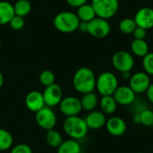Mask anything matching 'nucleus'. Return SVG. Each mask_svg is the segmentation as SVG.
<instances>
[{
	"label": "nucleus",
	"mask_w": 153,
	"mask_h": 153,
	"mask_svg": "<svg viewBox=\"0 0 153 153\" xmlns=\"http://www.w3.org/2000/svg\"><path fill=\"white\" fill-rule=\"evenodd\" d=\"M79 23L80 20L76 13L70 11L58 13L53 20L54 27L63 33H71L77 30Z\"/></svg>",
	"instance_id": "7ed1b4c3"
},
{
	"label": "nucleus",
	"mask_w": 153,
	"mask_h": 153,
	"mask_svg": "<svg viewBox=\"0 0 153 153\" xmlns=\"http://www.w3.org/2000/svg\"><path fill=\"white\" fill-rule=\"evenodd\" d=\"M9 25H10V27L13 30H20L25 25L24 18L23 17H21V16H18V15H14L12 18V20L10 21Z\"/></svg>",
	"instance_id": "c756f323"
},
{
	"label": "nucleus",
	"mask_w": 153,
	"mask_h": 153,
	"mask_svg": "<svg viewBox=\"0 0 153 153\" xmlns=\"http://www.w3.org/2000/svg\"><path fill=\"white\" fill-rule=\"evenodd\" d=\"M82 147L78 141L68 139L63 141L61 145L57 148V153H81Z\"/></svg>",
	"instance_id": "412c9836"
},
{
	"label": "nucleus",
	"mask_w": 153,
	"mask_h": 153,
	"mask_svg": "<svg viewBox=\"0 0 153 153\" xmlns=\"http://www.w3.org/2000/svg\"><path fill=\"white\" fill-rule=\"evenodd\" d=\"M121 74V77L123 80H130L132 74H131V72H123V73H120Z\"/></svg>",
	"instance_id": "c9c22d12"
},
{
	"label": "nucleus",
	"mask_w": 153,
	"mask_h": 153,
	"mask_svg": "<svg viewBox=\"0 0 153 153\" xmlns=\"http://www.w3.org/2000/svg\"><path fill=\"white\" fill-rule=\"evenodd\" d=\"M39 82L45 87H48V86H50V85L56 83L55 82L56 76H55L54 73L50 70L42 71L39 74Z\"/></svg>",
	"instance_id": "bb28decb"
},
{
	"label": "nucleus",
	"mask_w": 153,
	"mask_h": 153,
	"mask_svg": "<svg viewBox=\"0 0 153 153\" xmlns=\"http://www.w3.org/2000/svg\"><path fill=\"white\" fill-rule=\"evenodd\" d=\"M132 34L134 35L135 39H144L146 37V30L137 26Z\"/></svg>",
	"instance_id": "2f4dec72"
},
{
	"label": "nucleus",
	"mask_w": 153,
	"mask_h": 153,
	"mask_svg": "<svg viewBox=\"0 0 153 153\" xmlns=\"http://www.w3.org/2000/svg\"><path fill=\"white\" fill-rule=\"evenodd\" d=\"M42 94H43L45 105L49 108H54L58 106L64 98L62 88L56 83L46 87Z\"/></svg>",
	"instance_id": "9b49d317"
},
{
	"label": "nucleus",
	"mask_w": 153,
	"mask_h": 153,
	"mask_svg": "<svg viewBox=\"0 0 153 153\" xmlns=\"http://www.w3.org/2000/svg\"><path fill=\"white\" fill-rule=\"evenodd\" d=\"M14 15L13 4L7 1H0V25L9 24Z\"/></svg>",
	"instance_id": "f3484780"
},
{
	"label": "nucleus",
	"mask_w": 153,
	"mask_h": 153,
	"mask_svg": "<svg viewBox=\"0 0 153 153\" xmlns=\"http://www.w3.org/2000/svg\"><path fill=\"white\" fill-rule=\"evenodd\" d=\"M67 4L73 7H75V8H78L85 4H87L88 0H66Z\"/></svg>",
	"instance_id": "473e14b6"
},
{
	"label": "nucleus",
	"mask_w": 153,
	"mask_h": 153,
	"mask_svg": "<svg viewBox=\"0 0 153 153\" xmlns=\"http://www.w3.org/2000/svg\"><path fill=\"white\" fill-rule=\"evenodd\" d=\"M132 53L140 57L145 56L149 53V45L145 39H134L131 43Z\"/></svg>",
	"instance_id": "4be33fe9"
},
{
	"label": "nucleus",
	"mask_w": 153,
	"mask_h": 153,
	"mask_svg": "<svg viewBox=\"0 0 153 153\" xmlns=\"http://www.w3.org/2000/svg\"><path fill=\"white\" fill-rule=\"evenodd\" d=\"M10 153H32V150L26 143H19L11 148Z\"/></svg>",
	"instance_id": "7c9ffc66"
},
{
	"label": "nucleus",
	"mask_w": 153,
	"mask_h": 153,
	"mask_svg": "<svg viewBox=\"0 0 153 153\" xmlns=\"http://www.w3.org/2000/svg\"><path fill=\"white\" fill-rule=\"evenodd\" d=\"M146 96H147V100H149V102H151L153 104V82L150 84L149 88L146 91Z\"/></svg>",
	"instance_id": "72a5a7b5"
},
{
	"label": "nucleus",
	"mask_w": 153,
	"mask_h": 153,
	"mask_svg": "<svg viewBox=\"0 0 153 153\" xmlns=\"http://www.w3.org/2000/svg\"><path fill=\"white\" fill-rule=\"evenodd\" d=\"M118 86V79L111 72H103L97 77L96 90L101 97L112 96Z\"/></svg>",
	"instance_id": "20e7f679"
},
{
	"label": "nucleus",
	"mask_w": 153,
	"mask_h": 153,
	"mask_svg": "<svg viewBox=\"0 0 153 153\" xmlns=\"http://www.w3.org/2000/svg\"><path fill=\"white\" fill-rule=\"evenodd\" d=\"M46 141L49 147L57 149L63 143V138H62L61 134L58 131L55 129H51L49 131H47Z\"/></svg>",
	"instance_id": "393cba45"
},
{
	"label": "nucleus",
	"mask_w": 153,
	"mask_h": 153,
	"mask_svg": "<svg viewBox=\"0 0 153 153\" xmlns=\"http://www.w3.org/2000/svg\"><path fill=\"white\" fill-rule=\"evenodd\" d=\"M112 96L120 106H131L136 100V94L128 85L118 86Z\"/></svg>",
	"instance_id": "f8f14e48"
},
{
	"label": "nucleus",
	"mask_w": 153,
	"mask_h": 153,
	"mask_svg": "<svg viewBox=\"0 0 153 153\" xmlns=\"http://www.w3.org/2000/svg\"><path fill=\"white\" fill-rule=\"evenodd\" d=\"M35 120L40 128L49 131L55 128L57 122V117L52 108L45 106L43 108L35 113Z\"/></svg>",
	"instance_id": "423d86ee"
},
{
	"label": "nucleus",
	"mask_w": 153,
	"mask_h": 153,
	"mask_svg": "<svg viewBox=\"0 0 153 153\" xmlns=\"http://www.w3.org/2000/svg\"><path fill=\"white\" fill-rule=\"evenodd\" d=\"M79 31L81 32H88V22H81L80 21V23H79V26H78V30Z\"/></svg>",
	"instance_id": "f704fd0d"
},
{
	"label": "nucleus",
	"mask_w": 153,
	"mask_h": 153,
	"mask_svg": "<svg viewBox=\"0 0 153 153\" xmlns=\"http://www.w3.org/2000/svg\"><path fill=\"white\" fill-rule=\"evenodd\" d=\"M97 77L94 72L86 66L77 69L73 76V85L81 94L93 92L96 90Z\"/></svg>",
	"instance_id": "f257e3e1"
},
{
	"label": "nucleus",
	"mask_w": 153,
	"mask_h": 153,
	"mask_svg": "<svg viewBox=\"0 0 153 153\" xmlns=\"http://www.w3.org/2000/svg\"><path fill=\"white\" fill-rule=\"evenodd\" d=\"M105 127L110 135L115 137H119L126 134L127 129V125L122 117H111L110 118L107 119Z\"/></svg>",
	"instance_id": "ddd939ff"
},
{
	"label": "nucleus",
	"mask_w": 153,
	"mask_h": 153,
	"mask_svg": "<svg viewBox=\"0 0 153 153\" xmlns=\"http://www.w3.org/2000/svg\"><path fill=\"white\" fill-rule=\"evenodd\" d=\"M111 26L108 20L95 17L88 22V33L97 39H103L109 35Z\"/></svg>",
	"instance_id": "6e6552de"
},
{
	"label": "nucleus",
	"mask_w": 153,
	"mask_h": 153,
	"mask_svg": "<svg viewBox=\"0 0 153 153\" xmlns=\"http://www.w3.org/2000/svg\"><path fill=\"white\" fill-rule=\"evenodd\" d=\"M143 67L148 75H153V52H149L143 57Z\"/></svg>",
	"instance_id": "c85d7f7f"
},
{
	"label": "nucleus",
	"mask_w": 153,
	"mask_h": 153,
	"mask_svg": "<svg viewBox=\"0 0 153 153\" xmlns=\"http://www.w3.org/2000/svg\"><path fill=\"white\" fill-rule=\"evenodd\" d=\"M151 83L150 75H148L145 72H137L132 74L128 86L134 91L135 94H143L146 92Z\"/></svg>",
	"instance_id": "9d476101"
},
{
	"label": "nucleus",
	"mask_w": 153,
	"mask_h": 153,
	"mask_svg": "<svg viewBox=\"0 0 153 153\" xmlns=\"http://www.w3.org/2000/svg\"><path fill=\"white\" fill-rule=\"evenodd\" d=\"M140 116L141 125L143 126H153V111L148 108H144L143 110L138 112Z\"/></svg>",
	"instance_id": "cd10ccee"
},
{
	"label": "nucleus",
	"mask_w": 153,
	"mask_h": 153,
	"mask_svg": "<svg viewBox=\"0 0 153 153\" xmlns=\"http://www.w3.org/2000/svg\"><path fill=\"white\" fill-rule=\"evenodd\" d=\"M99 105L100 107V111L105 115H113L118 107V104L113 96H102L100 100Z\"/></svg>",
	"instance_id": "6ab92c4d"
},
{
	"label": "nucleus",
	"mask_w": 153,
	"mask_h": 153,
	"mask_svg": "<svg viewBox=\"0 0 153 153\" xmlns=\"http://www.w3.org/2000/svg\"><path fill=\"white\" fill-rule=\"evenodd\" d=\"M89 129L99 130L106 126V115L100 110H92L84 118Z\"/></svg>",
	"instance_id": "dca6fc26"
},
{
	"label": "nucleus",
	"mask_w": 153,
	"mask_h": 153,
	"mask_svg": "<svg viewBox=\"0 0 153 153\" xmlns=\"http://www.w3.org/2000/svg\"><path fill=\"white\" fill-rule=\"evenodd\" d=\"M76 15L81 22H89L91 20H93L95 17H97L95 11L91 4H85L78 7Z\"/></svg>",
	"instance_id": "aec40b11"
},
{
	"label": "nucleus",
	"mask_w": 153,
	"mask_h": 153,
	"mask_svg": "<svg viewBox=\"0 0 153 153\" xmlns=\"http://www.w3.org/2000/svg\"><path fill=\"white\" fill-rule=\"evenodd\" d=\"M82 110H85L87 112H91L92 110H95L97 106L99 105V98L98 95L93 92H89L82 94V97L80 99Z\"/></svg>",
	"instance_id": "a211bd4d"
},
{
	"label": "nucleus",
	"mask_w": 153,
	"mask_h": 153,
	"mask_svg": "<svg viewBox=\"0 0 153 153\" xmlns=\"http://www.w3.org/2000/svg\"><path fill=\"white\" fill-rule=\"evenodd\" d=\"M137 27L135 22L132 18H124L119 22V30L124 34H132Z\"/></svg>",
	"instance_id": "a878e982"
},
{
	"label": "nucleus",
	"mask_w": 153,
	"mask_h": 153,
	"mask_svg": "<svg viewBox=\"0 0 153 153\" xmlns=\"http://www.w3.org/2000/svg\"><path fill=\"white\" fill-rule=\"evenodd\" d=\"M136 153H144V152H136Z\"/></svg>",
	"instance_id": "ea45409f"
},
{
	"label": "nucleus",
	"mask_w": 153,
	"mask_h": 153,
	"mask_svg": "<svg viewBox=\"0 0 153 153\" xmlns=\"http://www.w3.org/2000/svg\"><path fill=\"white\" fill-rule=\"evenodd\" d=\"M4 75H3V74L0 72V88L3 86V84H4Z\"/></svg>",
	"instance_id": "4c0bfd02"
},
{
	"label": "nucleus",
	"mask_w": 153,
	"mask_h": 153,
	"mask_svg": "<svg viewBox=\"0 0 153 153\" xmlns=\"http://www.w3.org/2000/svg\"><path fill=\"white\" fill-rule=\"evenodd\" d=\"M112 65L119 73L131 72L134 66V58L133 55L125 50L116 52L112 56Z\"/></svg>",
	"instance_id": "0eeeda50"
},
{
	"label": "nucleus",
	"mask_w": 153,
	"mask_h": 153,
	"mask_svg": "<svg viewBox=\"0 0 153 153\" xmlns=\"http://www.w3.org/2000/svg\"><path fill=\"white\" fill-rule=\"evenodd\" d=\"M133 121H134V124H136V125H141L139 113H135V114L134 115V117H133Z\"/></svg>",
	"instance_id": "e433bc0d"
},
{
	"label": "nucleus",
	"mask_w": 153,
	"mask_h": 153,
	"mask_svg": "<svg viewBox=\"0 0 153 153\" xmlns=\"http://www.w3.org/2000/svg\"><path fill=\"white\" fill-rule=\"evenodd\" d=\"M63 128L65 133L71 139L76 141L84 138L89 132V128L84 118L79 116L65 117L63 123Z\"/></svg>",
	"instance_id": "f03ea898"
},
{
	"label": "nucleus",
	"mask_w": 153,
	"mask_h": 153,
	"mask_svg": "<svg viewBox=\"0 0 153 153\" xmlns=\"http://www.w3.org/2000/svg\"><path fill=\"white\" fill-rule=\"evenodd\" d=\"M24 103H25L26 108L30 111L34 112V113L38 112L39 110H40L46 106L42 92L38 91H30L25 97Z\"/></svg>",
	"instance_id": "2eb2a0df"
},
{
	"label": "nucleus",
	"mask_w": 153,
	"mask_h": 153,
	"mask_svg": "<svg viewBox=\"0 0 153 153\" xmlns=\"http://www.w3.org/2000/svg\"><path fill=\"white\" fill-rule=\"evenodd\" d=\"M1 45H2V42H1V39H0V48H1Z\"/></svg>",
	"instance_id": "58836bf2"
},
{
	"label": "nucleus",
	"mask_w": 153,
	"mask_h": 153,
	"mask_svg": "<svg viewBox=\"0 0 153 153\" xmlns=\"http://www.w3.org/2000/svg\"><path fill=\"white\" fill-rule=\"evenodd\" d=\"M96 16L108 20L115 16L119 9L118 0H91V4Z\"/></svg>",
	"instance_id": "39448f33"
},
{
	"label": "nucleus",
	"mask_w": 153,
	"mask_h": 153,
	"mask_svg": "<svg viewBox=\"0 0 153 153\" xmlns=\"http://www.w3.org/2000/svg\"><path fill=\"white\" fill-rule=\"evenodd\" d=\"M58 107L60 112L66 117L79 116L82 110L81 100L74 96H67L63 98Z\"/></svg>",
	"instance_id": "1a4fd4ad"
},
{
	"label": "nucleus",
	"mask_w": 153,
	"mask_h": 153,
	"mask_svg": "<svg viewBox=\"0 0 153 153\" xmlns=\"http://www.w3.org/2000/svg\"><path fill=\"white\" fill-rule=\"evenodd\" d=\"M138 27L143 28L146 30L153 28V8L143 7L137 11L134 18Z\"/></svg>",
	"instance_id": "4468645a"
},
{
	"label": "nucleus",
	"mask_w": 153,
	"mask_h": 153,
	"mask_svg": "<svg viewBox=\"0 0 153 153\" xmlns=\"http://www.w3.org/2000/svg\"><path fill=\"white\" fill-rule=\"evenodd\" d=\"M13 146V137L11 133L0 128V152H5Z\"/></svg>",
	"instance_id": "b1692460"
},
{
	"label": "nucleus",
	"mask_w": 153,
	"mask_h": 153,
	"mask_svg": "<svg viewBox=\"0 0 153 153\" xmlns=\"http://www.w3.org/2000/svg\"><path fill=\"white\" fill-rule=\"evenodd\" d=\"M15 15L25 17L31 11V4L29 0H17L13 4Z\"/></svg>",
	"instance_id": "5701e85b"
}]
</instances>
